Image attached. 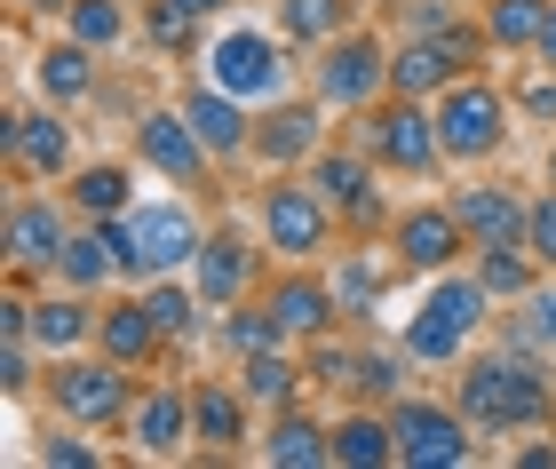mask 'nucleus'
<instances>
[{"mask_svg": "<svg viewBox=\"0 0 556 469\" xmlns=\"http://www.w3.org/2000/svg\"><path fill=\"white\" fill-rule=\"evenodd\" d=\"M143 33L160 56H191V40H199V16L191 9H175V0H143Z\"/></svg>", "mask_w": 556, "mask_h": 469, "instance_id": "obj_39", "label": "nucleus"}, {"mask_svg": "<svg viewBox=\"0 0 556 469\" xmlns=\"http://www.w3.org/2000/svg\"><path fill=\"white\" fill-rule=\"evenodd\" d=\"M191 287L207 294V310L247 303V287H255V246H247V231H207V246H199V263H191Z\"/></svg>", "mask_w": 556, "mask_h": 469, "instance_id": "obj_19", "label": "nucleus"}, {"mask_svg": "<svg viewBox=\"0 0 556 469\" xmlns=\"http://www.w3.org/2000/svg\"><path fill=\"white\" fill-rule=\"evenodd\" d=\"M263 303H270V318H278V334H287V342H318V334H334V318H342L334 279H311V263H294Z\"/></svg>", "mask_w": 556, "mask_h": 469, "instance_id": "obj_16", "label": "nucleus"}, {"mask_svg": "<svg viewBox=\"0 0 556 469\" xmlns=\"http://www.w3.org/2000/svg\"><path fill=\"white\" fill-rule=\"evenodd\" d=\"M0 143H9V167H16V176H33V183H56L72 167V128L56 112H9Z\"/></svg>", "mask_w": 556, "mask_h": 469, "instance_id": "obj_17", "label": "nucleus"}, {"mask_svg": "<svg viewBox=\"0 0 556 469\" xmlns=\"http://www.w3.org/2000/svg\"><path fill=\"white\" fill-rule=\"evenodd\" d=\"M358 152H366L374 167H397V176H429V167L445 160V143H438V104H421V96H382V104H366Z\"/></svg>", "mask_w": 556, "mask_h": 469, "instance_id": "obj_6", "label": "nucleus"}, {"mask_svg": "<svg viewBox=\"0 0 556 469\" xmlns=\"http://www.w3.org/2000/svg\"><path fill=\"white\" fill-rule=\"evenodd\" d=\"M311 96H326V112H366L390 96V40L382 33H334L311 64Z\"/></svg>", "mask_w": 556, "mask_h": 469, "instance_id": "obj_7", "label": "nucleus"}, {"mask_svg": "<svg viewBox=\"0 0 556 469\" xmlns=\"http://www.w3.org/2000/svg\"><path fill=\"white\" fill-rule=\"evenodd\" d=\"M541 64L556 72V0H548V33H541Z\"/></svg>", "mask_w": 556, "mask_h": 469, "instance_id": "obj_48", "label": "nucleus"}, {"mask_svg": "<svg viewBox=\"0 0 556 469\" xmlns=\"http://www.w3.org/2000/svg\"><path fill=\"white\" fill-rule=\"evenodd\" d=\"M453 406H462L485 438L556 422V390H548V375H541V358L517 351V342H509V351H493V358H469V366H462V390H453Z\"/></svg>", "mask_w": 556, "mask_h": 469, "instance_id": "obj_1", "label": "nucleus"}, {"mask_svg": "<svg viewBox=\"0 0 556 469\" xmlns=\"http://www.w3.org/2000/svg\"><path fill=\"white\" fill-rule=\"evenodd\" d=\"M509 342L533 358H556V287H533L525 294V310L509 318Z\"/></svg>", "mask_w": 556, "mask_h": 469, "instance_id": "obj_37", "label": "nucleus"}, {"mask_svg": "<svg viewBox=\"0 0 556 469\" xmlns=\"http://www.w3.org/2000/svg\"><path fill=\"white\" fill-rule=\"evenodd\" d=\"M485 318H493L485 279H453V270H438V279H429V294L414 303V318H406V358H421V366L462 358L469 334L485 327Z\"/></svg>", "mask_w": 556, "mask_h": 469, "instance_id": "obj_3", "label": "nucleus"}, {"mask_svg": "<svg viewBox=\"0 0 556 469\" xmlns=\"http://www.w3.org/2000/svg\"><path fill=\"white\" fill-rule=\"evenodd\" d=\"M278 33L318 56L334 33H350V0H278Z\"/></svg>", "mask_w": 556, "mask_h": 469, "instance_id": "obj_34", "label": "nucleus"}, {"mask_svg": "<svg viewBox=\"0 0 556 469\" xmlns=\"http://www.w3.org/2000/svg\"><path fill=\"white\" fill-rule=\"evenodd\" d=\"M548 33V0H485V40L501 56H541Z\"/></svg>", "mask_w": 556, "mask_h": 469, "instance_id": "obj_30", "label": "nucleus"}, {"mask_svg": "<svg viewBox=\"0 0 556 469\" xmlns=\"http://www.w3.org/2000/svg\"><path fill=\"white\" fill-rule=\"evenodd\" d=\"M438 143H445V160H493L501 143H509V104H501V88L462 72V80L438 96Z\"/></svg>", "mask_w": 556, "mask_h": 469, "instance_id": "obj_10", "label": "nucleus"}, {"mask_svg": "<svg viewBox=\"0 0 556 469\" xmlns=\"http://www.w3.org/2000/svg\"><path fill=\"white\" fill-rule=\"evenodd\" d=\"M184 119L199 128V143H207L215 160H247V143H255V119H247V104H239L231 88H215V80L184 88Z\"/></svg>", "mask_w": 556, "mask_h": 469, "instance_id": "obj_20", "label": "nucleus"}, {"mask_svg": "<svg viewBox=\"0 0 556 469\" xmlns=\"http://www.w3.org/2000/svg\"><path fill=\"white\" fill-rule=\"evenodd\" d=\"M136 398H143L136 366L119 358H56V375H48V406L80 430H119L136 414Z\"/></svg>", "mask_w": 556, "mask_h": 469, "instance_id": "obj_5", "label": "nucleus"}, {"mask_svg": "<svg viewBox=\"0 0 556 469\" xmlns=\"http://www.w3.org/2000/svg\"><path fill=\"white\" fill-rule=\"evenodd\" d=\"M453 215H462V231L477 239V246H525V207L509 183H469L462 200H453Z\"/></svg>", "mask_w": 556, "mask_h": 469, "instance_id": "obj_23", "label": "nucleus"}, {"mask_svg": "<svg viewBox=\"0 0 556 469\" xmlns=\"http://www.w3.org/2000/svg\"><path fill=\"white\" fill-rule=\"evenodd\" d=\"M247 390L239 382H199L191 390V422H199V446H215V454H239L247 446Z\"/></svg>", "mask_w": 556, "mask_h": 469, "instance_id": "obj_24", "label": "nucleus"}, {"mask_svg": "<svg viewBox=\"0 0 556 469\" xmlns=\"http://www.w3.org/2000/svg\"><path fill=\"white\" fill-rule=\"evenodd\" d=\"M128 438L143 461H175L184 446H199V422H191V398L184 390H143L136 414H128Z\"/></svg>", "mask_w": 556, "mask_h": 469, "instance_id": "obj_18", "label": "nucleus"}, {"mask_svg": "<svg viewBox=\"0 0 556 469\" xmlns=\"http://www.w3.org/2000/svg\"><path fill=\"white\" fill-rule=\"evenodd\" d=\"M119 279V255H112V239H104V224H80L64 239V255H56V287H80V294H96V287H112Z\"/></svg>", "mask_w": 556, "mask_h": 469, "instance_id": "obj_29", "label": "nucleus"}, {"mask_svg": "<svg viewBox=\"0 0 556 469\" xmlns=\"http://www.w3.org/2000/svg\"><path fill=\"white\" fill-rule=\"evenodd\" d=\"M96 351L119 358V366H143L151 358H167V334H160V318H151V303L136 294V303H112V310H96Z\"/></svg>", "mask_w": 556, "mask_h": 469, "instance_id": "obj_22", "label": "nucleus"}, {"mask_svg": "<svg viewBox=\"0 0 556 469\" xmlns=\"http://www.w3.org/2000/svg\"><path fill=\"white\" fill-rule=\"evenodd\" d=\"M239 390L255 398L263 414H287L302 398V366L287 351H255V358H239Z\"/></svg>", "mask_w": 556, "mask_h": 469, "instance_id": "obj_31", "label": "nucleus"}, {"mask_svg": "<svg viewBox=\"0 0 556 469\" xmlns=\"http://www.w3.org/2000/svg\"><path fill=\"white\" fill-rule=\"evenodd\" d=\"M382 287H390L382 270H374L366 255H350V263L334 270V303H342V318H366L374 303H382Z\"/></svg>", "mask_w": 556, "mask_h": 469, "instance_id": "obj_40", "label": "nucleus"}, {"mask_svg": "<svg viewBox=\"0 0 556 469\" xmlns=\"http://www.w3.org/2000/svg\"><path fill=\"white\" fill-rule=\"evenodd\" d=\"M287 33H255V24H231L215 48H207V80L231 88L239 104H278V88H287Z\"/></svg>", "mask_w": 556, "mask_h": 469, "instance_id": "obj_8", "label": "nucleus"}, {"mask_svg": "<svg viewBox=\"0 0 556 469\" xmlns=\"http://www.w3.org/2000/svg\"><path fill=\"white\" fill-rule=\"evenodd\" d=\"M462 72H469V64L453 56L438 33H414L406 48H390V96H421V104H438Z\"/></svg>", "mask_w": 556, "mask_h": 469, "instance_id": "obj_21", "label": "nucleus"}, {"mask_svg": "<svg viewBox=\"0 0 556 469\" xmlns=\"http://www.w3.org/2000/svg\"><path fill=\"white\" fill-rule=\"evenodd\" d=\"M525 246L541 255V270H556V200H533V215H525Z\"/></svg>", "mask_w": 556, "mask_h": 469, "instance_id": "obj_43", "label": "nucleus"}, {"mask_svg": "<svg viewBox=\"0 0 556 469\" xmlns=\"http://www.w3.org/2000/svg\"><path fill=\"white\" fill-rule=\"evenodd\" d=\"M302 176L334 200V215H342L350 231H374V224H382V183H374V160L358 152V143H350V152H318Z\"/></svg>", "mask_w": 556, "mask_h": 469, "instance_id": "obj_13", "label": "nucleus"}, {"mask_svg": "<svg viewBox=\"0 0 556 469\" xmlns=\"http://www.w3.org/2000/svg\"><path fill=\"white\" fill-rule=\"evenodd\" d=\"M263 461L270 469H318V461H334V430L318 422V414H270V438H263Z\"/></svg>", "mask_w": 556, "mask_h": 469, "instance_id": "obj_25", "label": "nucleus"}, {"mask_svg": "<svg viewBox=\"0 0 556 469\" xmlns=\"http://www.w3.org/2000/svg\"><path fill=\"white\" fill-rule=\"evenodd\" d=\"M96 56H104V48H88V40H48L40 48V64H33V80H40V96L48 104H80V96L96 88Z\"/></svg>", "mask_w": 556, "mask_h": 469, "instance_id": "obj_26", "label": "nucleus"}, {"mask_svg": "<svg viewBox=\"0 0 556 469\" xmlns=\"http://www.w3.org/2000/svg\"><path fill=\"white\" fill-rule=\"evenodd\" d=\"M477 279H485L493 303H525L541 287V255L533 246H477Z\"/></svg>", "mask_w": 556, "mask_h": 469, "instance_id": "obj_32", "label": "nucleus"}, {"mask_svg": "<svg viewBox=\"0 0 556 469\" xmlns=\"http://www.w3.org/2000/svg\"><path fill=\"white\" fill-rule=\"evenodd\" d=\"M40 461H48V469H96V446H80V438H48Z\"/></svg>", "mask_w": 556, "mask_h": 469, "instance_id": "obj_44", "label": "nucleus"}, {"mask_svg": "<svg viewBox=\"0 0 556 469\" xmlns=\"http://www.w3.org/2000/svg\"><path fill=\"white\" fill-rule=\"evenodd\" d=\"M350 398H358V406L397 398V358L390 351H358V382H350Z\"/></svg>", "mask_w": 556, "mask_h": 469, "instance_id": "obj_41", "label": "nucleus"}, {"mask_svg": "<svg viewBox=\"0 0 556 469\" xmlns=\"http://www.w3.org/2000/svg\"><path fill=\"white\" fill-rule=\"evenodd\" d=\"M175 9H191L199 24H207V16H223V9H231V0H175Z\"/></svg>", "mask_w": 556, "mask_h": 469, "instance_id": "obj_47", "label": "nucleus"}, {"mask_svg": "<svg viewBox=\"0 0 556 469\" xmlns=\"http://www.w3.org/2000/svg\"><path fill=\"white\" fill-rule=\"evenodd\" d=\"M318 112H326V96H311V104H270L255 119V143H247V152L263 167H311L326 152V119Z\"/></svg>", "mask_w": 556, "mask_h": 469, "instance_id": "obj_15", "label": "nucleus"}, {"mask_svg": "<svg viewBox=\"0 0 556 469\" xmlns=\"http://www.w3.org/2000/svg\"><path fill=\"white\" fill-rule=\"evenodd\" d=\"M255 224H263V246L278 263H318L326 246H334V200L311 183V176H278L263 183V200H255Z\"/></svg>", "mask_w": 556, "mask_h": 469, "instance_id": "obj_4", "label": "nucleus"}, {"mask_svg": "<svg viewBox=\"0 0 556 469\" xmlns=\"http://www.w3.org/2000/svg\"><path fill=\"white\" fill-rule=\"evenodd\" d=\"M390 430H397V469H462L477 446V422L462 406H438V398H397L390 406Z\"/></svg>", "mask_w": 556, "mask_h": 469, "instance_id": "obj_9", "label": "nucleus"}, {"mask_svg": "<svg viewBox=\"0 0 556 469\" xmlns=\"http://www.w3.org/2000/svg\"><path fill=\"white\" fill-rule=\"evenodd\" d=\"M72 0H16V16H64Z\"/></svg>", "mask_w": 556, "mask_h": 469, "instance_id": "obj_46", "label": "nucleus"}, {"mask_svg": "<svg viewBox=\"0 0 556 469\" xmlns=\"http://www.w3.org/2000/svg\"><path fill=\"white\" fill-rule=\"evenodd\" d=\"M33 342L48 358H72L80 342H96V310H88V294L80 287H64V294H48V303H33Z\"/></svg>", "mask_w": 556, "mask_h": 469, "instance_id": "obj_27", "label": "nucleus"}, {"mask_svg": "<svg viewBox=\"0 0 556 469\" xmlns=\"http://www.w3.org/2000/svg\"><path fill=\"white\" fill-rule=\"evenodd\" d=\"M390 461H397L390 414L358 406V414H342V422H334V469H390Z\"/></svg>", "mask_w": 556, "mask_h": 469, "instance_id": "obj_28", "label": "nucleus"}, {"mask_svg": "<svg viewBox=\"0 0 556 469\" xmlns=\"http://www.w3.org/2000/svg\"><path fill=\"white\" fill-rule=\"evenodd\" d=\"M136 160L151 167V176H167V183H184V191H207L215 183V152L199 143V128L184 119V104H160V112H143L136 119Z\"/></svg>", "mask_w": 556, "mask_h": 469, "instance_id": "obj_11", "label": "nucleus"}, {"mask_svg": "<svg viewBox=\"0 0 556 469\" xmlns=\"http://www.w3.org/2000/svg\"><path fill=\"white\" fill-rule=\"evenodd\" d=\"M64 33L88 40V48H119V40H128V9H119V0H72Z\"/></svg>", "mask_w": 556, "mask_h": 469, "instance_id": "obj_36", "label": "nucleus"}, {"mask_svg": "<svg viewBox=\"0 0 556 469\" xmlns=\"http://www.w3.org/2000/svg\"><path fill=\"white\" fill-rule=\"evenodd\" d=\"M223 342H231L239 358H255V351H278V318H270V303H231L223 310Z\"/></svg>", "mask_w": 556, "mask_h": 469, "instance_id": "obj_38", "label": "nucleus"}, {"mask_svg": "<svg viewBox=\"0 0 556 469\" xmlns=\"http://www.w3.org/2000/svg\"><path fill=\"white\" fill-rule=\"evenodd\" d=\"M517 104H525V112H533V119H556V80H533V88H525V96H517Z\"/></svg>", "mask_w": 556, "mask_h": 469, "instance_id": "obj_45", "label": "nucleus"}, {"mask_svg": "<svg viewBox=\"0 0 556 469\" xmlns=\"http://www.w3.org/2000/svg\"><path fill=\"white\" fill-rule=\"evenodd\" d=\"M104 239L119 255V279H175V270L199 263L207 246V224L184 207V200H160V207H128V215H104Z\"/></svg>", "mask_w": 556, "mask_h": 469, "instance_id": "obj_2", "label": "nucleus"}, {"mask_svg": "<svg viewBox=\"0 0 556 469\" xmlns=\"http://www.w3.org/2000/svg\"><path fill=\"white\" fill-rule=\"evenodd\" d=\"M72 207V200H64ZM56 200H9V224H0V239H9V270L24 279V270H48L56 279V255H64V239H72V215Z\"/></svg>", "mask_w": 556, "mask_h": 469, "instance_id": "obj_12", "label": "nucleus"}, {"mask_svg": "<svg viewBox=\"0 0 556 469\" xmlns=\"http://www.w3.org/2000/svg\"><path fill=\"white\" fill-rule=\"evenodd\" d=\"M72 215H88V224H104V215H128V167H80V176L64 183Z\"/></svg>", "mask_w": 556, "mask_h": 469, "instance_id": "obj_35", "label": "nucleus"}, {"mask_svg": "<svg viewBox=\"0 0 556 469\" xmlns=\"http://www.w3.org/2000/svg\"><path fill=\"white\" fill-rule=\"evenodd\" d=\"M548 183H556V152H548Z\"/></svg>", "mask_w": 556, "mask_h": 469, "instance_id": "obj_49", "label": "nucleus"}, {"mask_svg": "<svg viewBox=\"0 0 556 469\" xmlns=\"http://www.w3.org/2000/svg\"><path fill=\"white\" fill-rule=\"evenodd\" d=\"M390 246H397V263H406V270L438 279V270H453V263H462L477 239L462 231V215H453V207H414V215H397Z\"/></svg>", "mask_w": 556, "mask_h": 469, "instance_id": "obj_14", "label": "nucleus"}, {"mask_svg": "<svg viewBox=\"0 0 556 469\" xmlns=\"http://www.w3.org/2000/svg\"><path fill=\"white\" fill-rule=\"evenodd\" d=\"M33 351H40L33 334H0V390H9V398L33 390Z\"/></svg>", "mask_w": 556, "mask_h": 469, "instance_id": "obj_42", "label": "nucleus"}, {"mask_svg": "<svg viewBox=\"0 0 556 469\" xmlns=\"http://www.w3.org/2000/svg\"><path fill=\"white\" fill-rule=\"evenodd\" d=\"M143 303H151V318H160V334H167V351H175V342L199 334V310H207V294H199L184 270H175V279H151V287H143Z\"/></svg>", "mask_w": 556, "mask_h": 469, "instance_id": "obj_33", "label": "nucleus"}]
</instances>
